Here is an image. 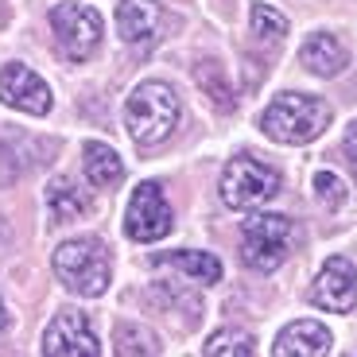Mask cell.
<instances>
[{
    "label": "cell",
    "instance_id": "cell-1",
    "mask_svg": "<svg viewBox=\"0 0 357 357\" xmlns=\"http://www.w3.org/2000/svg\"><path fill=\"white\" fill-rule=\"evenodd\" d=\"M334 109L314 93H280L272 98V105L260 113V128L268 140L276 144H311L314 136H322V128L331 125Z\"/></svg>",
    "mask_w": 357,
    "mask_h": 357
},
{
    "label": "cell",
    "instance_id": "cell-2",
    "mask_svg": "<svg viewBox=\"0 0 357 357\" xmlns=\"http://www.w3.org/2000/svg\"><path fill=\"white\" fill-rule=\"evenodd\" d=\"M178 98L167 82H140L125 101V128L140 148L163 144L178 125Z\"/></svg>",
    "mask_w": 357,
    "mask_h": 357
},
{
    "label": "cell",
    "instance_id": "cell-3",
    "mask_svg": "<svg viewBox=\"0 0 357 357\" xmlns=\"http://www.w3.org/2000/svg\"><path fill=\"white\" fill-rule=\"evenodd\" d=\"M54 276L63 280L66 291L82 295V299H98L113 276L109 249L98 237H70L54 249Z\"/></svg>",
    "mask_w": 357,
    "mask_h": 357
},
{
    "label": "cell",
    "instance_id": "cell-4",
    "mask_svg": "<svg viewBox=\"0 0 357 357\" xmlns=\"http://www.w3.org/2000/svg\"><path fill=\"white\" fill-rule=\"evenodd\" d=\"M299 245V225L284 214H252L241 225V260L252 272H276Z\"/></svg>",
    "mask_w": 357,
    "mask_h": 357
},
{
    "label": "cell",
    "instance_id": "cell-5",
    "mask_svg": "<svg viewBox=\"0 0 357 357\" xmlns=\"http://www.w3.org/2000/svg\"><path fill=\"white\" fill-rule=\"evenodd\" d=\"M280 195V171L257 155H237L222 171V202L229 210H257Z\"/></svg>",
    "mask_w": 357,
    "mask_h": 357
},
{
    "label": "cell",
    "instance_id": "cell-6",
    "mask_svg": "<svg viewBox=\"0 0 357 357\" xmlns=\"http://www.w3.org/2000/svg\"><path fill=\"white\" fill-rule=\"evenodd\" d=\"M51 31L59 36V47L66 51V59L86 63L89 54L101 47V16L78 0H63L51 8Z\"/></svg>",
    "mask_w": 357,
    "mask_h": 357
},
{
    "label": "cell",
    "instance_id": "cell-7",
    "mask_svg": "<svg viewBox=\"0 0 357 357\" xmlns=\"http://www.w3.org/2000/svg\"><path fill=\"white\" fill-rule=\"evenodd\" d=\"M171 225H175V214H171V202L163 195L160 183H140L128 198L125 210V233L140 245H152L160 237H167Z\"/></svg>",
    "mask_w": 357,
    "mask_h": 357
},
{
    "label": "cell",
    "instance_id": "cell-8",
    "mask_svg": "<svg viewBox=\"0 0 357 357\" xmlns=\"http://www.w3.org/2000/svg\"><path fill=\"white\" fill-rule=\"evenodd\" d=\"M43 354L47 357H98L101 342L86 311H63L54 314L43 331Z\"/></svg>",
    "mask_w": 357,
    "mask_h": 357
},
{
    "label": "cell",
    "instance_id": "cell-9",
    "mask_svg": "<svg viewBox=\"0 0 357 357\" xmlns=\"http://www.w3.org/2000/svg\"><path fill=\"white\" fill-rule=\"evenodd\" d=\"M311 303L331 314H349L357 307V268L346 257H331L314 276Z\"/></svg>",
    "mask_w": 357,
    "mask_h": 357
},
{
    "label": "cell",
    "instance_id": "cell-10",
    "mask_svg": "<svg viewBox=\"0 0 357 357\" xmlns=\"http://www.w3.org/2000/svg\"><path fill=\"white\" fill-rule=\"evenodd\" d=\"M0 101L20 109V113H31V116L51 113V89H47V82L36 70H27L24 63L0 66Z\"/></svg>",
    "mask_w": 357,
    "mask_h": 357
},
{
    "label": "cell",
    "instance_id": "cell-11",
    "mask_svg": "<svg viewBox=\"0 0 357 357\" xmlns=\"http://www.w3.org/2000/svg\"><path fill=\"white\" fill-rule=\"evenodd\" d=\"M331 349H334V334L322 322L299 319V322H291V326L280 331L272 354L276 357H322V354H331Z\"/></svg>",
    "mask_w": 357,
    "mask_h": 357
},
{
    "label": "cell",
    "instance_id": "cell-12",
    "mask_svg": "<svg viewBox=\"0 0 357 357\" xmlns=\"http://www.w3.org/2000/svg\"><path fill=\"white\" fill-rule=\"evenodd\" d=\"M163 12L155 0H121L116 4V31L125 43H152L160 36Z\"/></svg>",
    "mask_w": 357,
    "mask_h": 357
},
{
    "label": "cell",
    "instance_id": "cell-13",
    "mask_svg": "<svg viewBox=\"0 0 357 357\" xmlns=\"http://www.w3.org/2000/svg\"><path fill=\"white\" fill-rule=\"evenodd\" d=\"M299 63H303L311 74H319V78H334V74H342L349 66V51L342 47L338 36L314 31V36L299 47Z\"/></svg>",
    "mask_w": 357,
    "mask_h": 357
},
{
    "label": "cell",
    "instance_id": "cell-14",
    "mask_svg": "<svg viewBox=\"0 0 357 357\" xmlns=\"http://www.w3.org/2000/svg\"><path fill=\"white\" fill-rule=\"evenodd\" d=\"M86 160H82V167H86V178H89V187H98V190H109L116 187L121 178H125V163H121V155L109 148V144L101 140H89L86 144Z\"/></svg>",
    "mask_w": 357,
    "mask_h": 357
},
{
    "label": "cell",
    "instance_id": "cell-15",
    "mask_svg": "<svg viewBox=\"0 0 357 357\" xmlns=\"http://www.w3.org/2000/svg\"><path fill=\"white\" fill-rule=\"evenodd\" d=\"M155 264H171V268H178L183 276L198 280V284H218V280H222V260L210 257V252L178 249V252H163V257H155Z\"/></svg>",
    "mask_w": 357,
    "mask_h": 357
},
{
    "label": "cell",
    "instance_id": "cell-16",
    "mask_svg": "<svg viewBox=\"0 0 357 357\" xmlns=\"http://www.w3.org/2000/svg\"><path fill=\"white\" fill-rule=\"evenodd\" d=\"M47 210H51V222H78L89 210V198L74 190V183H66V178H51L47 183Z\"/></svg>",
    "mask_w": 357,
    "mask_h": 357
},
{
    "label": "cell",
    "instance_id": "cell-17",
    "mask_svg": "<svg viewBox=\"0 0 357 357\" xmlns=\"http://www.w3.org/2000/svg\"><path fill=\"white\" fill-rule=\"evenodd\" d=\"M202 354L206 357H249V354H257V338L249 331H218V334H210Z\"/></svg>",
    "mask_w": 357,
    "mask_h": 357
},
{
    "label": "cell",
    "instance_id": "cell-18",
    "mask_svg": "<svg viewBox=\"0 0 357 357\" xmlns=\"http://www.w3.org/2000/svg\"><path fill=\"white\" fill-rule=\"evenodd\" d=\"M195 78H198V86L210 93V101H214L222 113H229L237 101H233V89H229V82H225V74H222V66L218 63H210V59H202V63L195 66Z\"/></svg>",
    "mask_w": 357,
    "mask_h": 357
},
{
    "label": "cell",
    "instance_id": "cell-19",
    "mask_svg": "<svg viewBox=\"0 0 357 357\" xmlns=\"http://www.w3.org/2000/svg\"><path fill=\"white\" fill-rule=\"evenodd\" d=\"M160 349H163L160 334H152L148 326H136V322L116 326V354H160Z\"/></svg>",
    "mask_w": 357,
    "mask_h": 357
},
{
    "label": "cell",
    "instance_id": "cell-20",
    "mask_svg": "<svg viewBox=\"0 0 357 357\" xmlns=\"http://www.w3.org/2000/svg\"><path fill=\"white\" fill-rule=\"evenodd\" d=\"M252 36H257L260 43H280V39L287 36L284 12L268 8V4H252Z\"/></svg>",
    "mask_w": 357,
    "mask_h": 357
},
{
    "label": "cell",
    "instance_id": "cell-21",
    "mask_svg": "<svg viewBox=\"0 0 357 357\" xmlns=\"http://www.w3.org/2000/svg\"><path fill=\"white\" fill-rule=\"evenodd\" d=\"M314 198L326 210H338V206H346V183L334 171H314Z\"/></svg>",
    "mask_w": 357,
    "mask_h": 357
},
{
    "label": "cell",
    "instance_id": "cell-22",
    "mask_svg": "<svg viewBox=\"0 0 357 357\" xmlns=\"http://www.w3.org/2000/svg\"><path fill=\"white\" fill-rule=\"evenodd\" d=\"M346 160H349V167H354V175H357V121L346 132Z\"/></svg>",
    "mask_w": 357,
    "mask_h": 357
},
{
    "label": "cell",
    "instance_id": "cell-23",
    "mask_svg": "<svg viewBox=\"0 0 357 357\" xmlns=\"http://www.w3.org/2000/svg\"><path fill=\"white\" fill-rule=\"evenodd\" d=\"M4 319H8V314H4V299H0V331H4Z\"/></svg>",
    "mask_w": 357,
    "mask_h": 357
}]
</instances>
